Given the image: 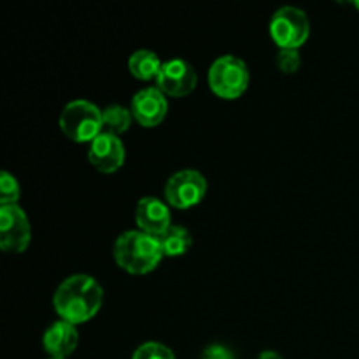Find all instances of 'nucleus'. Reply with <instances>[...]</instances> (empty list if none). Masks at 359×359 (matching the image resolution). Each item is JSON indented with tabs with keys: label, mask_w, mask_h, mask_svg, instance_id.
Wrapping results in <instances>:
<instances>
[{
	"label": "nucleus",
	"mask_w": 359,
	"mask_h": 359,
	"mask_svg": "<svg viewBox=\"0 0 359 359\" xmlns=\"http://www.w3.org/2000/svg\"><path fill=\"white\" fill-rule=\"evenodd\" d=\"M104 302V290L90 276L77 273L63 280L55 291L53 307L62 321L77 326L98 314Z\"/></svg>",
	"instance_id": "obj_1"
},
{
	"label": "nucleus",
	"mask_w": 359,
	"mask_h": 359,
	"mask_svg": "<svg viewBox=\"0 0 359 359\" xmlns=\"http://www.w3.org/2000/svg\"><path fill=\"white\" fill-rule=\"evenodd\" d=\"M112 255L119 269L132 276H146L153 272L165 258L160 238L140 230L125 231L119 235Z\"/></svg>",
	"instance_id": "obj_2"
},
{
	"label": "nucleus",
	"mask_w": 359,
	"mask_h": 359,
	"mask_svg": "<svg viewBox=\"0 0 359 359\" xmlns=\"http://www.w3.org/2000/svg\"><path fill=\"white\" fill-rule=\"evenodd\" d=\"M58 123L63 135L77 144H91L104 133L102 111L88 100L69 102L60 112Z\"/></svg>",
	"instance_id": "obj_3"
},
{
	"label": "nucleus",
	"mask_w": 359,
	"mask_h": 359,
	"mask_svg": "<svg viewBox=\"0 0 359 359\" xmlns=\"http://www.w3.org/2000/svg\"><path fill=\"white\" fill-rule=\"evenodd\" d=\"M209 86L224 100L242 97L249 86L248 65L233 55L219 56L209 69Z\"/></svg>",
	"instance_id": "obj_4"
},
{
	"label": "nucleus",
	"mask_w": 359,
	"mask_h": 359,
	"mask_svg": "<svg viewBox=\"0 0 359 359\" xmlns=\"http://www.w3.org/2000/svg\"><path fill=\"white\" fill-rule=\"evenodd\" d=\"M270 35L280 49H300L311 35V21L298 7H280L270 20Z\"/></svg>",
	"instance_id": "obj_5"
},
{
	"label": "nucleus",
	"mask_w": 359,
	"mask_h": 359,
	"mask_svg": "<svg viewBox=\"0 0 359 359\" xmlns=\"http://www.w3.org/2000/svg\"><path fill=\"white\" fill-rule=\"evenodd\" d=\"M165 200L174 209H191L198 205L207 193V181L200 172L181 170L175 172L165 184Z\"/></svg>",
	"instance_id": "obj_6"
},
{
	"label": "nucleus",
	"mask_w": 359,
	"mask_h": 359,
	"mask_svg": "<svg viewBox=\"0 0 359 359\" xmlns=\"http://www.w3.org/2000/svg\"><path fill=\"white\" fill-rule=\"evenodd\" d=\"M30 221L20 205L0 207V248L9 255H20L30 245Z\"/></svg>",
	"instance_id": "obj_7"
},
{
	"label": "nucleus",
	"mask_w": 359,
	"mask_h": 359,
	"mask_svg": "<svg viewBox=\"0 0 359 359\" xmlns=\"http://www.w3.org/2000/svg\"><path fill=\"white\" fill-rule=\"evenodd\" d=\"M195 69L186 60L174 58L163 63L160 76L156 77V88L165 97H186L196 88Z\"/></svg>",
	"instance_id": "obj_8"
},
{
	"label": "nucleus",
	"mask_w": 359,
	"mask_h": 359,
	"mask_svg": "<svg viewBox=\"0 0 359 359\" xmlns=\"http://www.w3.org/2000/svg\"><path fill=\"white\" fill-rule=\"evenodd\" d=\"M126 158L121 139L112 133H100L88 149V160L102 174H114L123 167Z\"/></svg>",
	"instance_id": "obj_9"
},
{
	"label": "nucleus",
	"mask_w": 359,
	"mask_h": 359,
	"mask_svg": "<svg viewBox=\"0 0 359 359\" xmlns=\"http://www.w3.org/2000/svg\"><path fill=\"white\" fill-rule=\"evenodd\" d=\"M133 119L144 128H154L165 119L168 112L167 97L158 88H144L132 98Z\"/></svg>",
	"instance_id": "obj_10"
},
{
	"label": "nucleus",
	"mask_w": 359,
	"mask_h": 359,
	"mask_svg": "<svg viewBox=\"0 0 359 359\" xmlns=\"http://www.w3.org/2000/svg\"><path fill=\"white\" fill-rule=\"evenodd\" d=\"M170 221L172 216L168 205L161 200L154 198V196H146L137 203L135 223L144 233L160 238L172 226Z\"/></svg>",
	"instance_id": "obj_11"
},
{
	"label": "nucleus",
	"mask_w": 359,
	"mask_h": 359,
	"mask_svg": "<svg viewBox=\"0 0 359 359\" xmlns=\"http://www.w3.org/2000/svg\"><path fill=\"white\" fill-rule=\"evenodd\" d=\"M79 342V333L74 325L67 321H56L49 326L42 337V346L46 353L55 359H67L76 351Z\"/></svg>",
	"instance_id": "obj_12"
},
{
	"label": "nucleus",
	"mask_w": 359,
	"mask_h": 359,
	"mask_svg": "<svg viewBox=\"0 0 359 359\" xmlns=\"http://www.w3.org/2000/svg\"><path fill=\"white\" fill-rule=\"evenodd\" d=\"M163 67V62L156 53L149 49H139L133 53L128 60V69L133 77L140 81H153L160 76V70Z\"/></svg>",
	"instance_id": "obj_13"
},
{
	"label": "nucleus",
	"mask_w": 359,
	"mask_h": 359,
	"mask_svg": "<svg viewBox=\"0 0 359 359\" xmlns=\"http://www.w3.org/2000/svg\"><path fill=\"white\" fill-rule=\"evenodd\" d=\"M161 249H163V256L168 258H177V256L186 255L193 244L191 233L182 226H170L163 235L160 237Z\"/></svg>",
	"instance_id": "obj_14"
},
{
	"label": "nucleus",
	"mask_w": 359,
	"mask_h": 359,
	"mask_svg": "<svg viewBox=\"0 0 359 359\" xmlns=\"http://www.w3.org/2000/svg\"><path fill=\"white\" fill-rule=\"evenodd\" d=\"M133 114L128 109L121 105H109L102 111V121H104V132L112 133V135H121L132 125Z\"/></svg>",
	"instance_id": "obj_15"
},
{
	"label": "nucleus",
	"mask_w": 359,
	"mask_h": 359,
	"mask_svg": "<svg viewBox=\"0 0 359 359\" xmlns=\"http://www.w3.org/2000/svg\"><path fill=\"white\" fill-rule=\"evenodd\" d=\"M20 195L21 189L20 184H18V179L7 170H4L2 177H0V203H2V207L18 205Z\"/></svg>",
	"instance_id": "obj_16"
},
{
	"label": "nucleus",
	"mask_w": 359,
	"mask_h": 359,
	"mask_svg": "<svg viewBox=\"0 0 359 359\" xmlns=\"http://www.w3.org/2000/svg\"><path fill=\"white\" fill-rule=\"evenodd\" d=\"M132 359H175L174 353L160 342H146L133 353Z\"/></svg>",
	"instance_id": "obj_17"
},
{
	"label": "nucleus",
	"mask_w": 359,
	"mask_h": 359,
	"mask_svg": "<svg viewBox=\"0 0 359 359\" xmlns=\"http://www.w3.org/2000/svg\"><path fill=\"white\" fill-rule=\"evenodd\" d=\"M302 65L298 49H280L277 55V67L284 74H294Z\"/></svg>",
	"instance_id": "obj_18"
},
{
	"label": "nucleus",
	"mask_w": 359,
	"mask_h": 359,
	"mask_svg": "<svg viewBox=\"0 0 359 359\" xmlns=\"http://www.w3.org/2000/svg\"><path fill=\"white\" fill-rule=\"evenodd\" d=\"M202 359H235L230 349L223 346H210L203 351Z\"/></svg>",
	"instance_id": "obj_19"
},
{
	"label": "nucleus",
	"mask_w": 359,
	"mask_h": 359,
	"mask_svg": "<svg viewBox=\"0 0 359 359\" xmlns=\"http://www.w3.org/2000/svg\"><path fill=\"white\" fill-rule=\"evenodd\" d=\"M258 359H283L280 354H277L276 351H263L262 354H259Z\"/></svg>",
	"instance_id": "obj_20"
},
{
	"label": "nucleus",
	"mask_w": 359,
	"mask_h": 359,
	"mask_svg": "<svg viewBox=\"0 0 359 359\" xmlns=\"http://www.w3.org/2000/svg\"><path fill=\"white\" fill-rule=\"evenodd\" d=\"M49 359H55V358H49Z\"/></svg>",
	"instance_id": "obj_21"
}]
</instances>
